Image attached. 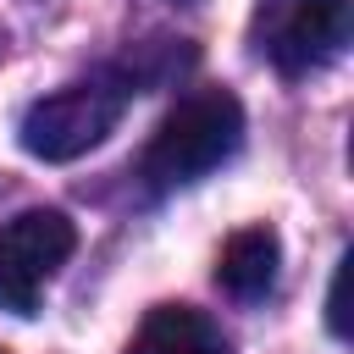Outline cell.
Returning <instances> with one entry per match:
<instances>
[{"instance_id":"277c9868","label":"cell","mask_w":354,"mask_h":354,"mask_svg":"<svg viewBox=\"0 0 354 354\" xmlns=\"http://www.w3.org/2000/svg\"><path fill=\"white\" fill-rule=\"evenodd\" d=\"M77 232L61 210H22L0 227V310L33 315L50 277L66 266Z\"/></svg>"},{"instance_id":"5b68a950","label":"cell","mask_w":354,"mask_h":354,"mask_svg":"<svg viewBox=\"0 0 354 354\" xmlns=\"http://www.w3.org/2000/svg\"><path fill=\"white\" fill-rule=\"evenodd\" d=\"M127 354H232L227 332L194 304H155L133 332Z\"/></svg>"},{"instance_id":"8992f818","label":"cell","mask_w":354,"mask_h":354,"mask_svg":"<svg viewBox=\"0 0 354 354\" xmlns=\"http://www.w3.org/2000/svg\"><path fill=\"white\" fill-rule=\"evenodd\" d=\"M277 266H282V243L271 227H243L227 238L221 260H216V282L232 293V299H266L271 282H277Z\"/></svg>"},{"instance_id":"7a4b0ae2","label":"cell","mask_w":354,"mask_h":354,"mask_svg":"<svg viewBox=\"0 0 354 354\" xmlns=\"http://www.w3.org/2000/svg\"><path fill=\"white\" fill-rule=\"evenodd\" d=\"M249 39L282 77L321 72L348 44V0H260Z\"/></svg>"},{"instance_id":"3957f363","label":"cell","mask_w":354,"mask_h":354,"mask_svg":"<svg viewBox=\"0 0 354 354\" xmlns=\"http://www.w3.org/2000/svg\"><path fill=\"white\" fill-rule=\"evenodd\" d=\"M116 122H122V88L72 83V88H55V94L33 100L22 111L17 138L33 160H77L94 144H105V133Z\"/></svg>"},{"instance_id":"52a82bcc","label":"cell","mask_w":354,"mask_h":354,"mask_svg":"<svg viewBox=\"0 0 354 354\" xmlns=\"http://www.w3.org/2000/svg\"><path fill=\"white\" fill-rule=\"evenodd\" d=\"M343 288H348V260H337V277H332V293H326V326L343 337L348 332V310H343Z\"/></svg>"},{"instance_id":"6da1fadb","label":"cell","mask_w":354,"mask_h":354,"mask_svg":"<svg viewBox=\"0 0 354 354\" xmlns=\"http://www.w3.org/2000/svg\"><path fill=\"white\" fill-rule=\"evenodd\" d=\"M238 138H243V105L227 88H194L149 133V144H144V177L155 188L194 183L205 171H216L238 149Z\"/></svg>"}]
</instances>
